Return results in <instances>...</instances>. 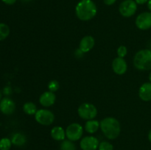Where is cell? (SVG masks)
I'll return each instance as SVG.
<instances>
[{
	"label": "cell",
	"instance_id": "d6a6232c",
	"mask_svg": "<svg viewBox=\"0 0 151 150\" xmlns=\"http://www.w3.org/2000/svg\"><path fill=\"white\" fill-rule=\"evenodd\" d=\"M1 92L0 91V101H1Z\"/></svg>",
	"mask_w": 151,
	"mask_h": 150
},
{
	"label": "cell",
	"instance_id": "30bf717a",
	"mask_svg": "<svg viewBox=\"0 0 151 150\" xmlns=\"http://www.w3.org/2000/svg\"><path fill=\"white\" fill-rule=\"evenodd\" d=\"M16 110V104L10 98L1 99L0 101V110L4 115L13 114Z\"/></svg>",
	"mask_w": 151,
	"mask_h": 150
},
{
	"label": "cell",
	"instance_id": "ba28073f",
	"mask_svg": "<svg viewBox=\"0 0 151 150\" xmlns=\"http://www.w3.org/2000/svg\"><path fill=\"white\" fill-rule=\"evenodd\" d=\"M136 26L141 30H147L151 28V12H144L136 19Z\"/></svg>",
	"mask_w": 151,
	"mask_h": 150
},
{
	"label": "cell",
	"instance_id": "5b68a950",
	"mask_svg": "<svg viewBox=\"0 0 151 150\" xmlns=\"http://www.w3.org/2000/svg\"><path fill=\"white\" fill-rule=\"evenodd\" d=\"M35 119L38 124L44 126L52 124L54 121L55 116L52 112L45 109H41L37 110L35 114Z\"/></svg>",
	"mask_w": 151,
	"mask_h": 150
},
{
	"label": "cell",
	"instance_id": "9c48e42d",
	"mask_svg": "<svg viewBox=\"0 0 151 150\" xmlns=\"http://www.w3.org/2000/svg\"><path fill=\"white\" fill-rule=\"evenodd\" d=\"M99 140L94 136L84 137L80 143L82 150H97L99 147Z\"/></svg>",
	"mask_w": 151,
	"mask_h": 150
},
{
	"label": "cell",
	"instance_id": "8992f818",
	"mask_svg": "<svg viewBox=\"0 0 151 150\" xmlns=\"http://www.w3.org/2000/svg\"><path fill=\"white\" fill-rule=\"evenodd\" d=\"M137 10V4L134 0H125L119 4V10L123 17L129 18L134 16Z\"/></svg>",
	"mask_w": 151,
	"mask_h": 150
},
{
	"label": "cell",
	"instance_id": "9a60e30c",
	"mask_svg": "<svg viewBox=\"0 0 151 150\" xmlns=\"http://www.w3.org/2000/svg\"><path fill=\"white\" fill-rule=\"evenodd\" d=\"M51 136L54 140L58 141H63L66 138V131L61 126H54L51 129Z\"/></svg>",
	"mask_w": 151,
	"mask_h": 150
},
{
	"label": "cell",
	"instance_id": "4dcf8cb0",
	"mask_svg": "<svg viewBox=\"0 0 151 150\" xmlns=\"http://www.w3.org/2000/svg\"><path fill=\"white\" fill-rule=\"evenodd\" d=\"M149 79H150V82H151V71H150V74H149Z\"/></svg>",
	"mask_w": 151,
	"mask_h": 150
},
{
	"label": "cell",
	"instance_id": "603a6c76",
	"mask_svg": "<svg viewBox=\"0 0 151 150\" xmlns=\"http://www.w3.org/2000/svg\"><path fill=\"white\" fill-rule=\"evenodd\" d=\"M48 89L51 92H55L59 89V82L57 80H51L48 83Z\"/></svg>",
	"mask_w": 151,
	"mask_h": 150
},
{
	"label": "cell",
	"instance_id": "7402d4cb",
	"mask_svg": "<svg viewBox=\"0 0 151 150\" xmlns=\"http://www.w3.org/2000/svg\"><path fill=\"white\" fill-rule=\"evenodd\" d=\"M98 150H114L113 145L108 141H102L100 143Z\"/></svg>",
	"mask_w": 151,
	"mask_h": 150
},
{
	"label": "cell",
	"instance_id": "ffe728a7",
	"mask_svg": "<svg viewBox=\"0 0 151 150\" xmlns=\"http://www.w3.org/2000/svg\"><path fill=\"white\" fill-rule=\"evenodd\" d=\"M10 34V28L7 24L4 23H0V41H3Z\"/></svg>",
	"mask_w": 151,
	"mask_h": 150
},
{
	"label": "cell",
	"instance_id": "8fae6325",
	"mask_svg": "<svg viewBox=\"0 0 151 150\" xmlns=\"http://www.w3.org/2000/svg\"><path fill=\"white\" fill-rule=\"evenodd\" d=\"M112 69L114 72L118 75H122L126 72L128 65L126 61L122 57H116L112 62Z\"/></svg>",
	"mask_w": 151,
	"mask_h": 150
},
{
	"label": "cell",
	"instance_id": "f546056e",
	"mask_svg": "<svg viewBox=\"0 0 151 150\" xmlns=\"http://www.w3.org/2000/svg\"><path fill=\"white\" fill-rule=\"evenodd\" d=\"M148 139H149V141H150V142L151 143V129H150V132H149V133H148Z\"/></svg>",
	"mask_w": 151,
	"mask_h": 150
},
{
	"label": "cell",
	"instance_id": "6da1fadb",
	"mask_svg": "<svg viewBox=\"0 0 151 150\" xmlns=\"http://www.w3.org/2000/svg\"><path fill=\"white\" fill-rule=\"evenodd\" d=\"M97 12V6L91 0H81L75 7L77 17L84 21L92 19L96 16Z\"/></svg>",
	"mask_w": 151,
	"mask_h": 150
},
{
	"label": "cell",
	"instance_id": "277c9868",
	"mask_svg": "<svg viewBox=\"0 0 151 150\" xmlns=\"http://www.w3.org/2000/svg\"><path fill=\"white\" fill-rule=\"evenodd\" d=\"M78 113L81 119L88 121L94 119L97 116V110L94 104L86 102L79 106Z\"/></svg>",
	"mask_w": 151,
	"mask_h": 150
},
{
	"label": "cell",
	"instance_id": "d4e9b609",
	"mask_svg": "<svg viewBox=\"0 0 151 150\" xmlns=\"http://www.w3.org/2000/svg\"><path fill=\"white\" fill-rule=\"evenodd\" d=\"M103 1H104V3L106 4V5L110 6L114 4V3L116 1V0H103Z\"/></svg>",
	"mask_w": 151,
	"mask_h": 150
},
{
	"label": "cell",
	"instance_id": "5bb4252c",
	"mask_svg": "<svg viewBox=\"0 0 151 150\" xmlns=\"http://www.w3.org/2000/svg\"><path fill=\"white\" fill-rule=\"evenodd\" d=\"M139 96L143 101H151V82H145L141 85L139 90Z\"/></svg>",
	"mask_w": 151,
	"mask_h": 150
},
{
	"label": "cell",
	"instance_id": "484cf974",
	"mask_svg": "<svg viewBox=\"0 0 151 150\" xmlns=\"http://www.w3.org/2000/svg\"><path fill=\"white\" fill-rule=\"evenodd\" d=\"M4 4H8V5H11V4H13L16 3V0H1Z\"/></svg>",
	"mask_w": 151,
	"mask_h": 150
},
{
	"label": "cell",
	"instance_id": "836d02e7",
	"mask_svg": "<svg viewBox=\"0 0 151 150\" xmlns=\"http://www.w3.org/2000/svg\"><path fill=\"white\" fill-rule=\"evenodd\" d=\"M150 50H151V49H150Z\"/></svg>",
	"mask_w": 151,
	"mask_h": 150
},
{
	"label": "cell",
	"instance_id": "d6986e66",
	"mask_svg": "<svg viewBox=\"0 0 151 150\" xmlns=\"http://www.w3.org/2000/svg\"><path fill=\"white\" fill-rule=\"evenodd\" d=\"M60 150H76V146L70 140H63L60 144Z\"/></svg>",
	"mask_w": 151,
	"mask_h": 150
},
{
	"label": "cell",
	"instance_id": "1f68e13d",
	"mask_svg": "<svg viewBox=\"0 0 151 150\" xmlns=\"http://www.w3.org/2000/svg\"><path fill=\"white\" fill-rule=\"evenodd\" d=\"M23 1H26V2H27V1H30L31 0H22Z\"/></svg>",
	"mask_w": 151,
	"mask_h": 150
},
{
	"label": "cell",
	"instance_id": "4fadbf2b",
	"mask_svg": "<svg viewBox=\"0 0 151 150\" xmlns=\"http://www.w3.org/2000/svg\"><path fill=\"white\" fill-rule=\"evenodd\" d=\"M56 96L55 94L51 91H46L43 93L39 98V102L42 106L46 107H50L53 105L55 102Z\"/></svg>",
	"mask_w": 151,
	"mask_h": 150
},
{
	"label": "cell",
	"instance_id": "cb8c5ba5",
	"mask_svg": "<svg viewBox=\"0 0 151 150\" xmlns=\"http://www.w3.org/2000/svg\"><path fill=\"white\" fill-rule=\"evenodd\" d=\"M127 53H128V49H127V48L125 46H120L117 49V55L119 57L123 58L124 57L126 56Z\"/></svg>",
	"mask_w": 151,
	"mask_h": 150
},
{
	"label": "cell",
	"instance_id": "e0dca14e",
	"mask_svg": "<svg viewBox=\"0 0 151 150\" xmlns=\"http://www.w3.org/2000/svg\"><path fill=\"white\" fill-rule=\"evenodd\" d=\"M12 144H14L15 146H22L26 143L27 138L24 134L20 133V132H16L13 134V135L11 138Z\"/></svg>",
	"mask_w": 151,
	"mask_h": 150
},
{
	"label": "cell",
	"instance_id": "3957f363",
	"mask_svg": "<svg viewBox=\"0 0 151 150\" xmlns=\"http://www.w3.org/2000/svg\"><path fill=\"white\" fill-rule=\"evenodd\" d=\"M134 65L140 71L151 70V50L142 49L134 57Z\"/></svg>",
	"mask_w": 151,
	"mask_h": 150
},
{
	"label": "cell",
	"instance_id": "f1b7e54d",
	"mask_svg": "<svg viewBox=\"0 0 151 150\" xmlns=\"http://www.w3.org/2000/svg\"><path fill=\"white\" fill-rule=\"evenodd\" d=\"M147 7L151 12V0H148V1H147Z\"/></svg>",
	"mask_w": 151,
	"mask_h": 150
},
{
	"label": "cell",
	"instance_id": "52a82bcc",
	"mask_svg": "<svg viewBox=\"0 0 151 150\" xmlns=\"http://www.w3.org/2000/svg\"><path fill=\"white\" fill-rule=\"evenodd\" d=\"M83 133V126L78 123H72L67 126L66 129V136L72 141H78Z\"/></svg>",
	"mask_w": 151,
	"mask_h": 150
},
{
	"label": "cell",
	"instance_id": "44dd1931",
	"mask_svg": "<svg viewBox=\"0 0 151 150\" xmlns=\"http://www.w3.org/2000/svg\"><path fill=\"white\" fill-rule=\"evenodd\" d=\"M11 139L8 138H3L0 140V150H9L12 146Z\"/></svg>",
	"mask_w": 151,
	"mask_h": 150
},
{
	"label": "cell",
	"instance_id": "7a4b0ae2",
	"mask_svg": "<svg viewBox=\"0 0 151 150\" xmlns=\"http://www.w3.org/2000/svg\"><path fill=\"white\" fill-rule=\"evenodd\" d=\"M100 129L105 136L110 140L116 139L120 134L119 121L113 117H107L100 121Z\"/></svg>",
	"mask_w": 151,
	"mask_h": 150
},
{
	"label": "cell",
	"instance_id": "83f0119b",
	"mask_svg": "<svg viewBox=\"0 0 151 150\" xmlns=\"http://www.w3.org/2000/svg\"><path fill=\"white\" fill-rule=\"evenodd\" d=\"M10 92H11V91H10V88H8V87H7V88H5L4 89V94H10Z\"/></svg>",
	"mask_w": 151,
	"mask_h": 150
},
{
	"label": "cell",
	"instance_id": "ac0fdd59",
	"mask_svg": "<svg viewBox=\"0 0 151 150\" xmlns=\"http://www.w3.org/2000/svg\"><path fill=\"white\" fill-rule=\"evenodd\" d=\"M23 110L27 115H35L37 112V108L35 104L33 102L28 101L26 102L23 106Z\"/></svg>",
	"mask_w": 151,
	"mask_h": 150
},
{
	"label": "cell",
	"instance_id": "4316f807",
	"mask_svg": "<svg viewBox=\"0 0 151 150\" xmlns=\"http://www.w3.org/2000/svg\"><path fill=\"white\" fill-rule=\"evenodd\" d=\"M135 1L137 4H144L147 3L148 0H135Z\"/></svg>",
	"mask_w": 151,
	"mask_h": 150
},
{
	"label": "cell",
	"instance_id": "7c38bea8",
	"mask_svg": "<svg viewBox=\"0 0 151 150\" xmlns=\"http://www.w3.org/2000/svg\"><path fill=\"white\" fill-rule=\"evenodd\" d=\"M94 44H95L94 38L91 35H87L83 37L80 41L79 49L83 53H86L92 49Z\"/></svg>",
	"mask_w": 151,
	"mask_h": 150
},
{
	"label": "cell",
	"instance_id": "2e32d148",
	"mask_svg": "<svg viewBox=\"0 0 151 150\" xmlns=\"http://www.w3.org/2000/svg\"><path fill=\"white\" fill-rule=\"evenodd\" d=\"M100 126V123L97 120L91 119L87 121L85 124V129L87 132L90 134H93L98 130Z\"/></svg>",
	"mask_w": 151,
	"mask_h": 150
}]
</instances>
